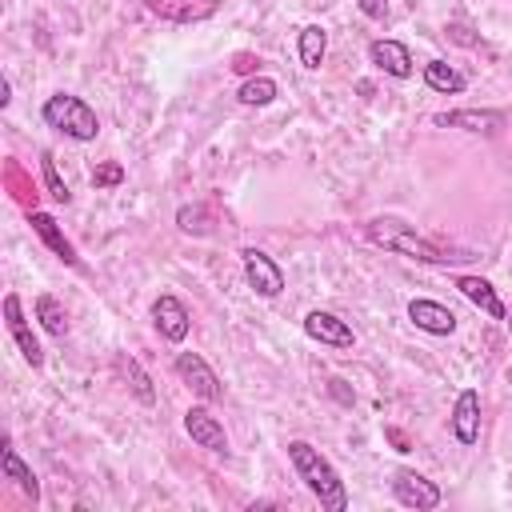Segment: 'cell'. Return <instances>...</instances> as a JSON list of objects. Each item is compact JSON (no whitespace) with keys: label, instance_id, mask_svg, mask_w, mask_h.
<instances>
[{"label":"cell","instance_id":"6da1fadb","mask_svg":"<svg viewBox=\"0 0 512 512\" xmlns=\"http://www.w3.org/2000/svg\"><path fill=\"white\" fill-rule=\"evenodd\" d=\"M364 232H368V240H372L376 248H388V252L408 256V260H420V264H456V260H472V256H464V252H456V248H444V244L428 240L424 232H416V224H408V220H400V216H372V220L364 224Z\"/></svg>","mask_w":512,"mask_h":512},{"label":"cell","instance_id":"7a4b0ae2","mask_svg":"<svg viewBox=\"0 0 512 512\" xmlns=\"http://www.w3.org/2000/svg\"><path fill=\"white\" fill-rule=\"evenodd\" d=\"M288 460H292L296 476L304 480V488L320 500V508H328V512L348 508V488H344L340 472L332 468V460L320 448H312L308 440H288Z\"/></svg>","mask_w":512,"mask_h":512},{"label":"cell","instance_id":"3957f363","mask_svg":"<svg viewBox=\"0 0 512 512\" xmlns=\"http://www.w3.org/2000/svg\"><path fill=\"white\" fill-rule=\"evenodd\" d=\"M40 120H44L48 128L64 132L68 140H80V144L96 140V132H100V116H96V108H92L88 100L72 96V92H56V96H48L44 108H40Z\"/></svg>","mask_w":512,"mask_h":512},{"label":"cell","instance_id":"277c9868","mask_svg":"<svg viewBox=\"0 0 512 512\" xmlns=\"http://www.w3.org/2000/svg\"><path fill=\"white\" fill-rule=\"evenodd\" d=\"M240 260H244V280H248V288L256 296H268L272 300V296L284 292V272H280V264L264 248H244Z\"/></svg>","mask_w":512,"mask_h":512},{"label":"cell","instance_id":"5b68a950","mask_svg":"<svg viewBox=\"0 0 512 512\" xmlns=\"http://www.w3.org/2000/svg\"><path fill=\"white\" fill-rule=\"evenodd\" d=\"M392 496H396V504L416 508V512H428V508H436V504L444 500L440 488H436L428 476L412 472V468H396V472H392Z\"/></svg>","mask_w":512,"mask_h":512},{"label":"cell","instance_id":"8992f818","mask_svg":"<svg viewBox=\"0 0 512 512\" xmlns=\"http://www.w3.org/2000/svg\"><path fill=\"white\" fill-rule=\"evenodd\" d=\"M176 376L192 388V396L196 400H204V404H216L220 396H224V388H220V376L208 368V360L204 356H196V352H180L176 356Z\"/></svg>","mask_w":512,"mask_h":512},{"label":"cell","instance_id":"52a82bcc","mask_svg":"<svg viewBox=\"0 0 512 512\" xmlns=\"http://www.w3.org/2000/svg\"><path fill=\"white\" fill-rule=\"evenodd\" d=\"M152 324H156V332H160L168 344H180V340L188 336V328H192V316H188L184 300H176L172 292H160V296L152 300Z\"/></svg>","mask_w":512,"mask_h":512},{"label":"cell","instance_id":"ba28073f","mask_svg":"<svg viewBox=\"0 0 512 512\" xmlns=\"http://www.w3.org/2000/svg\"><path fill=\"white\" fill-rule=\"evenodd\" d=\"M4 328H8V336L16 340L20 356H24L32 368H40V364H44V352H40V340L32 336V324L24 320V308H20V296H16V292L4 296Z\"/></svg>","mask_w":512,"mask_h":512},{"label":"cell","instance_id":"9c48e42d","mask_svg":"<svg viewBox=\"0 0 512 512\" xmlns=\"http://www.w3.org/2000/svg\"><path fill=\"white\" fill-rule=\"evenodd\" d=\"M28 224H32V232L44 240V248H48L52 256H60L68 268H84V264H80V256H76V248H72V240L64 236V228L56 224V216H52V212L32 208V212H28Z\"/></svg>","mask_w":512,"mask_h":512},{"label":"cell","instance_id":"30bf717a","mask_svg":"<svg viewBox=\"0 0 512 512\" xmlns=\"http://www.w3.org/2000/svg\"><path fill=\"white\" fill-rule=\"evenodd\" d=\"M408 320H412L420 332H428V336H452V332H456V312H452L448 304L424 300V296L408 300Z\"/></svg>","mask_w":512,"mask_h":512},{"label":"cell","instance_id":"8fae6325","mask_svg":"<svg viewBox=\"0 0 512 512\" xmlns=\"http://www.w3.org/2000/svg\"><path fill=\"white\" fill-rule=\"evenodd\" d=\"M304 332H308L316 344H328V348H352V344H356L348 320H340L336 312H324V308H312V312L304 316Z\"/></svg>","mask_w":512,"mask_h":512},{"label":"cell","instance_id":"7c38bea8","mask_svg":"<svg viewBox=\"0 0 512 512\" xmlns=\"http://www.w3.org/2000/svg\"><path fill=\"white\" fill-rule=\"evenodd\" d=\"M184 432H188L200 448H208V452H216V456H228V432H224V424H220L208 408H188V412H184Z\"/></svg>","mask_w":512,"mask_h":512},{"label":"cell","instance_id":"4fadbf2b","mask_svg":"<svg viewBox=\"0 0 512 512\" xmlns=\"http://www.w3.org/2000/svg\"><path fill=\"white\" fill-rule=\"evenodd\" d=\"M144 8L172 24H200V20L216 16L220 0H144Z\"/></svg>","mask_w":512,"mask_h":512},{"label":"cell","instance_id":"5bb4252c","mask_svg":"<svg viewBox=\"0 0 512 512\" xmlns=\"http://www.w3.org/2000/svg\"><path fill=\"white\" fill-rule=\"evenodd\" d=\"M368 60H372L384 76H392V80H408V76L416 72L412 52H408V44H400V40H372V44H368Z\"/></svg>","mask_w":512,"mask_h":512},{"label":"cell","instance_id":"9a60e30c","mask_svg":"<svg viewBox=\"0 0 512 512\" xmlns=\"http://www.w3.org/2000/svg\"><path fill=\"white\" fill-rule=\"evenodd\" d=\"M440 128H464V132H484L496 136L504 128V112L496 108H460V112H436L432 116Z\"/></svg>","mask_w":512,"mask_h":512},{"label":"cell","instance_id":"2e32d148","mask_svg":"<svg viewBox=\"0 0 512 512\" xmlns=\"http://www.w3.org/2000/svg\"><path fill=\"white\" fill-rule=\"evenodd\" d=\"M452 436L460 444H476L480 440V392L464 388L452 404Z\"/></svg>","mask_w":512,"mask_h":512},{"label":"cell","instance_id":"e0dca14e","mask_svg":"<svg viewBox=\"0 0 512 512\" xmlns=\"http://www.w3.org/2000/svg\"><path fill=\"white\" fill-rule=\"evenodd\" d=\"M456 288L484 312V316H492V320H508V308H504V300L496 296V288L484 280V276H456Z\"/></svg>","mask_w":512,"mask_h":512},{"label":"cell","instance_id":"ac0fdd59","mask_svg":"<svg viewBox=\"0 0 512 512\" xmlns=\"http://www.w3.org/2000/svg\"><path fill=\"white\" fill-rule=\"evenodd\" d=\"M0 468H4V476L24 492V496H32V500H40V484H36V472L20 460V452H16V444L12 440H4V448H0Z\"/></svg>","mask_w":512,"mask_h":512},{"label":"cell","instance_id":"d6986e66","mask_svg":"<svg viewBox=\"0 0 512 512\" xmlns=\"http://www.w3.org/2000/svg\"><path fill=\"white\" fill-rule=\"evenodd\" d=\"M424 84H428L432 92H444V96H460V92L468 88V80H464L452 64H444V60H428V64H424Z\"/></svg>","mask_w":512,"mask_h":512},{"label":"cell","instance_id":"ffe728a7","mask_svg":"<svg viewBox=\"0 0 512 512\" xmlns=\"http://www.w3.org/2000/svg\"><path fill=\"white\" fill-rule=\"evenodd\" d=\"M296 48H300V64L308 72H316L324 64V52H328V32L320 24H308V28H300V44Z\"/></svg>","mask_w":512,"mask_h":512},{"label":"cell","instance_id":"44dd1931","mask_svg":"<svg viewBox=\"0 0 512 512\" xmlns=\"http://www.w3.org/2000/svg\"><path fill=\"white\" fill-rule=\"evenodd\" d=\"M36 320H40V328L48 336H56V340L68 336V312H64V304L56 296H36Z\"/></svg>","mask_w":512,"mask_h":512},{"label":"cell","instance_id":"7402d4cb","mask_svg":"<svg viewBox=\"0 0 512 512\" xmlns=\"http://www.w3.org/2000/svg\"><path fill=\"white\" fill-rule=\"evenodd\" d=\"M276 80L272 76H248L240 88H236V100L240 104H248V108H264V104H272L276 100Z\"/></svg>","mask_w":512,"mask_h":512},{"label":"cell","instance_id":"603a6c76","mask_svg":"<svg viewBox=\"0 0 512 512\" xmlns=\"http://www.w3.org/2000/svg\"><path fill=\"white\" fill-rule=\"evenodd\" d=\"M116 372L128 380V388L136 392V400H144V404H152L156 400V388H152V380H148V372L132 360V356H116Z\"/></svg>","mask_w":512,"mask_h":512},{"label":"cell","instance_id":"cb8c5ba5","mask_svg":"<svg viewBox=\"0 0 512 512\" xmlns=\"http://www.w3.org/2000/svg\"><path fill=\"white\" fill-rule=\"evenodd\" d=\"M40 176H44V188H48V196H52L56 204H68V200H72V192H68V184H64V176H60L52 152H40Z\"/></svg>","mask_w":512,"mask_h":512},{"label":"cell","instance_id":"d4e9b609","mask_svg":"<svg viewBox=\"0 0 512 512\" xmlns=\"http://www.w3.org/2000/svg\"><path fill=\"white\" fill-rule=\"evenodd\" d=\"M4 176H8V184H12V196H16V200H20L28 212H32V208H36V192H32V180H24V172H20L16 164H8V168H4Z\"/></svg>","mask_w":512,"mask_h":512},{"label":"cell","instance_id":"484cf974","mask_svg":"<svg viewBox=\"0 0 512 512\" xmlns=\"http://www.w3.org/2000/svg\"><path fill=\"white\" fill-rule=\"evenodd\" d=\"M176 224H180L184 232H192V236H208V212H204L200 204H196V208L184 204V208L176 212Z\"/></svg>","mask_w":512,"mask_h":512},{"label":"cell","instance_id":"4316f807","mask_svg":"<svg viewBox=\"0 0 512 512\" xmlns=\"http://www.w3.org/2000/svg\"><path fill=\"white\" fill-rule=\"evenodd\" d=\"M116 184H124V168L116 160H104L92 168V188H116Z\"/></svg>","mask_w":512,"mask_h":512},{"label":"cell","instance_id":"83f0119b","mask_svg":"<svg viewBox=\"0 0 512 512\" xmlns=\"http://www.w3.org/2000/svg\"><path fill=\"white\" fill-rule=\"evenodd\" d=\"M356 8H360L368 20H388V0H356Z\"/></svg>","mask_w":512,"mask_h":512},{"label":"cell","instance_id":"f1b7e54d","mask_svg":"<svg viewBox=\"0 0 512 512\" xmlns=\"http://www.w3.org/2000/svg\"><path fill=\"white\" fill-rule=\"evenodd\" d=\"M256 64H260V60H252V56H236V64H232V68H236V72H252Z\"/></svg>","mask_w":512,"mask_h":512},{"label":"cell","instance_id":"f546056e","mask_svg":"<svg viewBox=\"0 0 512 512\" xmlns=\"http://www.w3.org/2000/svg\"><path fill=\"white\" fill-rule=\"evenodd\" d=\"M8 104H12V84L0 80V108H8Z\"/></svg>","mask_w":512,"mask_h":512},{"label":"cell","instance_id":"4dcf8cb0","mask_svg":"<svg viewBox=\"0 0 512 512\" xmlns=\"http://www.w3.org/2000/svg\"><path fill=\"white\" fill-rule=\"evenodd\" d=\"M508 328H512V308H508Z\"/></svg>","mask_w":512,"mask_h":512},{"label":"cell","instance_id":"1f68e13d","mask_svg":"<svg viewBox=\"0 0 512 512\" xmlns=\"http://www.w3.org/2000/svg\"><path fill=\"white\" fill-rule=\"evenodd\" d=\"M508 384H512V368H508Z\"/></svg>","mask_w":512,"mask_h":512}]
</instances>
